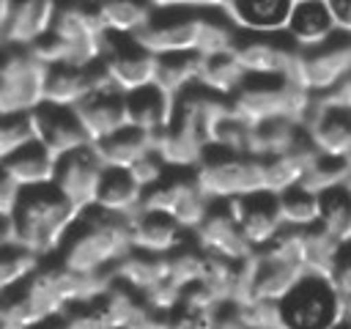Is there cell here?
Returning a JSON list of instances; mask_svg holds the SVG:
<instances>
[{"label": "cell", "mask_w": 351, "mask_h": 329, "mask_svg": "<svg viewBox=\"0 0 351 329\" xmlns=\"http://www.w3.org/2000/svg\"><path fill=\"white\" fill-rule=\"evenodd\" d=\"M101 88H112V85L107 82L99 63L96 66H47L41 104L74 110L82 99H88L93 90H101Z\"/></svg>", "instance_id": "obj_18"}, {"label": "cell", "mask_w": 351, "mask_h": 329, "mask_svg": "<svg viewBox=\"0 0 351 329\" xmlns=\"http://www.w3.org/2000/svg\"><path fill=\"white\" fill-rule=\"evenodd\" d=\"M315 159H318V151L307 143V137L296 148L263 159V186H266V192L269 195H277L282 189L299 186L302 178H304V173L310 170V164Z\"/></svg>", "instance_id": "obj_29"}, {"label": "cell", "mask_w": 351, "mask_h": 329, "mask_svg": "<svg viewBox=\"0 0 351 329\" xmlns=\"http://www.w3.org/2000/svg\"><path fill=\"white\" fill-rule=\"evenodd\" d=\"M329 285L335 288L337 296H348L351 293V244L343 247L332 274H329Z\"/></svg>", "instance_id": "obj_44"}, {"label": "cell", "mask_w": 351, "mask_h": 329, "mask_svg": "<svg viewBox=\"0 0 351 329\" xmlns=\"http://www.w3.org/2000/svg\"><path fill=\"white\" fill-rule=\"evenodd\" d=\"M132 249L129 219L85 208L63 239L55 260L80 274H112V266Z\"/></svg>", "instance_id": "obj_1"}, {"label": "cell", "mask_w": 351, "mask_h": 329, "mask_svg": "<svg viewBox=\"0 0 351 329\" xmlns=\"http://www.w3.org/2000/svg\"><path fill=\"white\" fill-rule=\"evenodd\" d=\"M156 60L159 58L148 52L145 47H140L134 38L107 36L101 58H99V69L104 71L107 82L118 93H132V90L154 85Z\"/></svg>", "instance_id": "obj_8"}, {"label": "cell", "mask_w": 351, "mask_h": 329, "mask_svg": "<svg viewBox=\"0 0 351 329\" xmlns=\"http://www.w3.org/2000/svg\"><path fill=\"white\" fill-rule=\"evenodd\" d=\"M55 164L58 159L38 140H30L22 148H16L11 156H5L0 167L8 173V178L19 189H33V186H47L55 181Z\"/></svg>", "instance_id": "obj_27"}, {"label": "cell", "mask_w": 351, "mask_h": 329, "mask_svg": "<svg viewBox=\"0 0 351 329\" xmlns=\"http://www.w3.org/2000/svg\"><path fill=\"white\" fill-rule=\"evenodd\" d=\"M318 225L340 244H351V192L346 186H335L321 195Z\"/></svg>", "instance_id": "obj_38"}, {"label": "cell", "mask_w": 351, "mask_h": 329, "mask_svg": "<svg viewBox=\"0 0 351 329\" xmlns=\"http://www.w3.org/2000/svg\"><path fill=\"white\" fill-rule=\"evenodd\" d=\"M60 0H11L3 41L30 47L52 30Z\"/></svg>", "instance_id": "obj_24"}, {"label": "cell", "mask_w": 351, "mask_h": 329, "mask_svg": "<svg viewBox=\"0 0 351 329\" xmlns=\"http://www.w3.org/2000/svg\"><path fill=\"white\" fill-rule=\"evenodd\" d=\"M343 247L346 244H340L335 236H329L321 225L307 228L302 233V266H304V271L313 274V277L329 280Z\"/></svg>", "instance_id": "obj_35"}, {"label": "cell", "mask_w": 351, "mask_h": 329, "mask_svg": "<svg viewBox=\"0 0 351 329\" xmlns=\"http://www.w3.org/2000/svg\"><path fill=\"white\" fill-rule=\"evenodd\" d=\"M340 324L351 326V293L348 296H340Z\"/></svg>", "instance_id": "obj_50"}, {"label": "cell", "mask_w": 351, "mask_h": 329, "mask_svg": "<svg viewBox=\"0 0 351 329\" xmlns=\"http://www.w3.org/2000/svg\"><path fill=\"white\" fill-rule=\"evenodd\" d=\"M304 140L302 123L291 118H269L261 123H252L250 129V154L258 159H269L277 154H285L296 148Z\"/></svg>", "instance_id": "obj_33"}, {"label": "cell", "mask_w": 351, "mask_h": 329, "mask_svg": "<svg viewBox=\"0 0 351 329\" xmlns=\"http://www.w3.org/2000/svg\"><path fill=\"white\" fill-rule=\"evenodd\" d=\"M222 203H228V208L233 211V217L252 249L266 247L285 228L280 219V211H277V200L269 192H255V195L233 197V200H222Z\"/></svg>", "instance_id": "obj_19"}, {"label": "cell", "mask_w": 351, "mask_h": 329, "mask_svg": "<svg viewBox=\"0 0 351 329\" xmlns=\"http://www.w3.org/2000/svg\"><path fill=\"white\" fill-rule=\"evenodd\" d=\"M30 140H36L30 115H3L0 112V164L5 162V156H11L16 148H22Z\"/></svg>", "instance_id": "obj_42"}, {"label": "cell", "mask_w": 351, "mask_h": 329, "mask_svg": "<svg viewBox=\"0 0 351 329\" xmlns=\"http://www.w3.org/2000/svg\"><path fill=\"white\" fill-rule=\"evenodd\" d=\"M52 33L74 44L90 60L99 63L104 41H107V30L101 25V16L93 0H60L55 22H52Z\"/></svg>", "instance_id": "obj_14"}, {"label": "cell", "mask_w": 351, "mask_h": 329, "mask_svg": "<svg viewBox=\"0 0 351 329\" xmlns=\"http://www.w3.org/2000/svg\"><path fill=\"white\" fill-rule=\"evenodd\" d=\"M33 324H44V315L38 313L27 288L19 285L11 291H3L0 293V326L19 329V326H33Z\"/></svg>", "instance_id": "obj_39"}, {"label": "cell", "mask_w": 351, "mask_h": 329, "mask_svg": "<svg viewBox=\"0 0 351 329\" xmlns=\"http://www.w3.org/2000/svg\"><path fill=\"white\" fill-rule=\"evenodd\" d=\"M123 104H126V123L132 129H137V132H145V134L156 137L173 121L176 99L165 96L154 85H148V88L123 93Z\"/></svg>", "instance_id": "obj_26"}, {"label": "cell", "mask_w": 351, "mask_h": 329, "mask_svg": "<svg viewBox=\"0 0 351 329\" xmlns=\"http://www.w3.org/2000/svg\"><path fill=\"white\" fill-rule=\"evenodd\" d=\"M77 217L80 211L52 184L22 189L14 214L8 217L14 244L30 249L41 260L55 258Z\"/></svg>", "instance_id": "obj_2"}, {"label": "cell", "mask_w": 351, "mask_h": 329, "mask_svg": "<svg viewBox=\"0 0 351 329\" xmlns=\"http://www.w3.org/2000/svg\"><path fill=\"white\" fill-rule=\"evenodd\" d=\"M156 11H222L228 0H151Z\"/></svg>", "instance_id": "obj_46"}, {"label": "cell", "mask_w": 351, "mask_h": 329, "mask_svg": "<svg viewBox=\"0 0 351 329\" xmlns=\"http://www.w3.org/2000/svg\"><path fill=\"white\" fill-rule=\"evenodd\" d=\"M247 80V71L241 69V63L236 60L233 52H225V55H211V58H203L200 63V77H197V85L217 93V96H225L230 99Z\"/></svg>", "instance_id": "obj_36"}, {"label": "cell", "mask_w": 351, "mask_h": 329, "mask_svg": "<svg viewBox=\"0 0 351 329\" xmlns=\"http://www.w3.org/2000/svg\"><path fill=\"white\" fill-rule=\"evenodd\" d=\"M8 5H11V0H0V38H3V33H5V22H8Z\"/></svg>", "instance_id": "obj_51"}, {"label": "cell", "mask_w": 351, "mask_h": 329, "mask_svg": "<svg viewBox=\"0 0 351 329\" xmlns=\"http://www.w3.org/2000/svg\"><path fill=\"white\" fill-rule=\"evenodd\" d=\"M307 3H321V0H291V5H307Z\"/></svg>", "instance_id": "obj_52"}, {"label": "cell", "mask_w": 351, "mask_h": 329, "mask_svg": "<svg viewBox=\"0 0 351 329\" xmlns=\"http://www.w3.org/2000/svg\"><path fill=\"white\" fill-rule=\"evenodd\" d=\"M337 25L335 16L326 5V0L321 3H307V5H293L291 16L285 22L282 36L291 41V47H296L299 52H310L318 49L324 44H329L337 36Z\"/></svg>", "instance_id": "obj_21"}, {"label": "cell", "mask_w": 351, "mask_h": 329, "mask_svg": "<svg viewBox=\"0 0 351 329\" xmlns=\"http://www.w3.org/2000/svg\"><path fill=\"white\" fill-rule=\"evenodd\" d=\"M348 74H351V36L337 33L329 44L299 55L296 82H302L313 96L335 88Z\"/></svg>", "instance_id": "obj_15"}, {"label": "cell", "mask_w": 351, "mask_h": 329, "mask_svg": "<svg viewBox=\"0 0 351 329\" xmlns=\"http://www.w3.org/2000/svg\"><path fill=\"white\" fill-rule=\"evenodd\" d=\"M74 115L80 118L85 134L90 143H99L121 129H126V104H123V93L112 90V88H101L93 90L88 99H82L74 107Z\"/></svg>", "instance_id": "obj_20"}, {"label": "cell", "mask_w": 351, "mask_h": 329, "mask_svg": "<svg viewBox=\"0 0 351 329\" xmlns=\"http://www.w3.org/2000/svg\"><path fill=\"white\" fill-rule=\"evenodd\" d=\"M189 241L200 252L217 255V258H228V260H244V258H250L255 252L250 247V241L244 239V233H241L233 211L222 200H214L208 206L206 217L189 233Z\"/></svg>", "instance_id": "obj_12"}, {"label": "cell", "mask_w": 351, "mask_h": 329, "mask_svg": "<svg viewBox=\"0 0 351 329\" xmlns=\"http://www.w3.org/2000/svg\"><path fill=\"white\" fill-rule=\"evenodd\" d=\"M203 55L197 52H176V55H159L156 60V77L154 88H159L165 96L178 99L189 88L197 85Z\"/></svg>", "instance_id": "obj_34"}, {"label": "cell", "mask_w": 351, "mask_h": 329, "mask_svg": "<svg viewBox=\"0 0 351 329\" xmlns=\"http://www.w3.org/2000/svg\"><path fill=\"white\" fill-rule=\"evenodd\" d=\"M332 16H335V25L343 36H351V0H326Z\"/></svg>", "instance_id": "obj_48"}, {"label": "cell", "mask_w": 351, "mask_h": 329, "mask_svg": "<svg viewBox=\"0 0 351 329\" xmlns=\"http://www.w3.org/2000/svg\"><path fill=\"white\" fill-rule=\"evenodd\" d=\"M14 244V233H11V219L8 217H0V252Z\"/></svg>", "instance_id": "obj_49"}, {"label": "cell", "mask_w": 351, "mask_h": 329, "mask_svg": "<svg viewBox=\"0 0 351 329\" xmlns=\"http://www.w3.org/2000/svg\"><path fill=\"white\" fill-rule=\"evenodd\" d=\"M112 277L123 285H129L137 293H148L151 288H156L159 282H167V255H148L140 249H129L115 266H112ZM173 282V280H170Z\"/></svg>", "instance_id": "obj_32"}, {"label": "cell", "mask_w": 351, "mask_h": 329, "mask_svg": "<svg viewBox=\"0 0 351 329\" xmlns=\"http://www.w3.org/2000/svg\"><path fill=\"white\" fill-rule=\"evenodd\" d=\"M93 208L129 219L143 208V186L126 170H104Z\"/></svg>", "instance_id": "obj_30"}, {"label": "cell", "mask_w": 351, "mask_h": 329, "mask_svg": "<svg viewBox=\"0 0 351 329\" xmlns=\"http://www.w3.org/2000/svg\"><path fill=\"white\" fill-rule=\"evenodd\" d=\"M211 203L214 200L200 189L192 170H167V175L159 184H154L151 189L143 192L140 211L165 214L173 222H178L186 233H192L197 228V222L206 217Z\"/></svg>", "instance_id": "obj_6"}, {"label": "cell", "mask_w": 351, "mask_h": 329, "mask_svg": "<svg viewBox=\"0 0 351 329\" xmlns=\"http://www.w3.org/2000/svg\"><path fill=\"white\" fill-rule=\"evenodd\" d=\"M304 274L307 271L302 263L280 260L263 249H255L241 260V299L282 302Z\"/></svg>", "instance_id": "obj_10"}, {"label": "cell", "mask_w": 351, "mask_h": 329, "mask_svg": "<svg viewBox=\"0 0 351 329\" xmlns=\"http://www.w3.org/2000/svg\"><path fill=\"white\" fill-rule=\"evenodd\" d=\"M291 0H228L222 14L239 33L280 36L291 16Z\"/></svg>", "instance_id": "obj_23"}, {"label": "cell", "mask_w": 351, "mask_h": 329, "mask_svg": "<svg viewBox=\"0 0 351 329\" xmlns=\"http://www.w3.org/2000/svg\"><path fill=\"white\" fill-rule=\"evenodd\" d=\"M208 11H156L154 19L134 36L140 47L159 55L197 52Z\"/></svg>", "instance_id": "obj_7"}, {"label": "cell", "mask_w": 351, "mask_h": 329, "mask_svg": "<svg viewBox=\"0 0 351 329\" xmlns=\"http://www.w3.org/2000/svg\"><path fill=\"white\" fill-rule=\"evenodd\" d=\"M154 140L156 137L126 126V129H121V132H115L99 143H90V148H93V154L104 170H129L134 162H140L145 154L154 151Z\"/></svg>", "instance_id": "obj_28"}, {"label": "cell", "mask_w": 351, "mask_h": 329, "mask_svg": "<svg viewBox=\"0 0 351 329\" xmlns=\"http://www.w3.org/2000/svg\"><path fill=\"white\" fill-rule=\"evenodd\" d=\"M101 175H104V167L101 162L96 159L93 148H80V151H71L66 156L58 159L55 164V181L52 186L77 208V211H85L96 203V192H99V184H101Z\"/></svg>", "instance_id": "obj_13"}, {"label": "cell", "mask_w": 351, "mask_h": 329, "mask_svg": "<svg viewBox=\"0 0 351 329\" xmlns=\"http://www.w3.org/2000/svg\"><path fill=\"white\" fill-rule=\"evenodd\" d=\"M236 60L247 71V77H282L296 80L299 69V49L291 47V41L269 33H239V41L233 47Z\"/></svg>", "instance_id": "obj_9"}, {"label": "cell", "mask_w": 351, "mask_h": 329, "mask_svg": "<svg viewBox=\"0 0 351 329\" xmlns=\"http://www.w3.org/2000/svg\"><path fill=\"white\" fill-rule=\"evenodd\" d=\"M154 154L165 162L167 170H195L208 154V143L192 129L170 121L154 140Z\"/></svg>", "instance_id": "obj_25"}, {"label": "cell", "mask_w": 351, "mask_h": 329, "mask_svg": "<svg viewBox=\"0 0 351 329\" xmlns=\"http://www.w3.org/2000/svg\"><path fill=\"white\" fill-rule=\"evenodd\" d=\"M315 99L321 104H326V107H337V110H343V112L351 115V74L343 77L335 88H329L324 93H315Z\"/></svg>", "instance_id": "obj_45"}, {"label": "cell", "mask_w": 351, "mask_h": 329, "mask_svg": "<svg viewBox=\"0 0 351 329\" xmlns=\"http://www.w3.org/2000/svg\"><path fill=\"white\" fill-rule=\"evenodd\" d=\"M107 36L134 38L156 14L151 0H93Z\"/></svg>", "instance_id": "obj_31"}, {"label": "cell", "mask_w": 351, "mask_h": 329, "mask_svg": "<svg viewBox=\"0 0 351 329\" xmlns=\"http://www.w3.org/2000/svg\"><path fill=\"white\" fill-rule=\"evenodd\" d=\"M302 129L307 143L321 156L351 162V115L348 112L337 107H326L313 96V104L302 121Z\"/></svg>", "instance_id": "obj_16"}, {"label": "cell", "mask_w": 351, "mask_h": 329, "mask_svg": "<svg viewBox=\"0 0 351 329\" xmlns=\"http://www.w3.org/2000/svg\"><path fill=\"white\" fill-rule=\"evenodd\" d=\"M274 200H277V211H280V219H282L285 228L307 230V228H315L318 225V217H321V195L304 189L302 184L277 192Z\"/></svg>", "instance_id": "obj_37"}, {"label": "cell", "mask_w": 351, "mask_h": 329, "mask_svg": "<svg viewBox=\"0 0 351 329\" xmlns=\"http://www.w3.org/2000/svg\"><path fill=\"white\" fill-rule=\"evenodd\" d=\"M47 63L36 58L30 47L3 44L0 47V112L30 115L44 101Z\"/></svg>", "instance_id": "obj_5"}, {"label": "cell", "mask_w": 351, "mask_h": 329, "mask_svg": "<svg viewBox=\"0 0 351 329\" xmlns=\"http://www.w3.org/2000/svg\"><path fill=\"white\" fill-rule=\"evenodd\" d=\"M38 266H41L38 255H33L30 249H25L19 244H8L0 252V293L25 285Z\"/></svg>", "instance_id": "obj_40"}, {"label": "cell", "mask_w": 351, "mask_h": 329, "mask_svg": "<svg viewBox=\"0 0 351 329\" xmlns=\"http://www.w3.org/2000/svg\"><path fill=\"white\" fill-rule=\"evenodd\" d=\"M129 241L132 249L148 255H170L189 241V233L165 214L137 211L134 217H129Z\"/></svg>", "instance_id": "obj_22"}, {"label": "cell", "mask_w": 351, "mask_h": 329, "mask_svg": "<svg viewBox=\"0 0 351 329\" xmlns=\"http://www.w3.org/2000/svg\"><path fill=\"white\" fill-rule=\"evenodd\" d=\"M19 186L8 178V173L0 167V217H11L14 214V206L19 200Z\"/></svg>", "instance_id": "obj_47"}, {"label": "cell", "mask_w": 351, "mask_h": 329, "mask_svg": "<svg viewBox=\"0 0 351 329\" xmlns=\"http://www.w3.org/2000/svg\"><path fill=\"white\" fill-rule=\"evenodd\" d=\"M30 121H33V137L55 156H66L71 151H80V148H88L90 140L80 123V118L74 115V110H66V107H52V104H38L33 112H30Z\"/></svg>", "instance_id": "obj_17"}, {"label": "cell", "mask_w": 351, "mask_h": 329, "mask_svg": "<svg viewBox=\"0 0 351 329\" xmlns=\"http://www.w3.org/2000/svg\"><path fill=\"white\" fill-rule=\"evenodd\" d=\"M250 129H252V123H247L244 118H239V115L230 110V112L214 126L208 148L230 151V154H250Z\"/></svg>", "instance_id": "obj_41"}, {"label": "cell", "mask_w": 351, "mask_h": 329, "mask_svg": "<svg viewBox=\"0 0 351 329\" xmlns=\"http://www.w3.org/2000/svg\"><path fill=\"white\" fill-rule=\"evenodd\" d=\"M285 326H335L340 324V296L324 277L304 274L280 302Z\"/></svg>", "instance_id": "obj_11"}, {"label": "cell", "mask_w": 351, "mask_h": 329, "mask_svg": "<svg viewBox=\"0 0 351 329\" xmlns=\"http://www.w3.org/2000/svg\"><path fill=\"white\" fill-rule=\"evenodd\" d=\"M200 189L211 200H233L255 192H266L263 186V159L252 154H230L208 148L203 162L192 170Z\"/></svg>", "instance_id": "obj_4"}, {"label": "cell", "mask_w": 351, "mask_h": 329, "mask_svg": "<svg viewBox=\"0 0 351 329\" xmlns=\"http://www.w3.org/2000/svg\"><path fill=\"white\" fill-rule=\"evenodd\" d=\"M228 101H230V110L247 123H261L269 118H291L302 123L304 115L310 112L313 93L296 80L247 77L244 85Z\"/></svg>", "instance_id": "obj_3"}, {"label": "cell", "mask_w": 351, "mask_h": 329, "mask_svg": "<svg viewBox=\"0 0 351 329\" xmlns=\"http://www.w3.org/2000/svg\"><path fill=\"white\" fill-rule=\"evenodd\" d=\"M126 173H129V175L143 186V192H145V189H151L154 184H159V181L167 175V167H165V162L151 151V154H145L140 162H134Z\"/></svg>", "instance_id": "obj_43"}]
</instances>
